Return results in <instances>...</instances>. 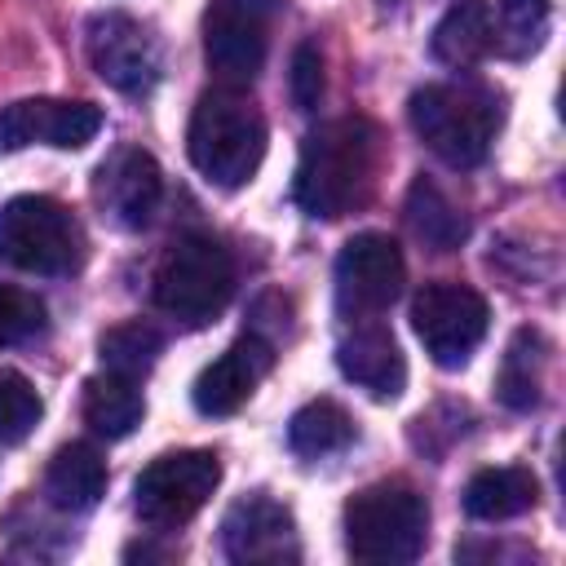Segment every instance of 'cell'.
<instances>
[{
	"mask_svg": "<svg viewBox=\"0 0 566 566\" xmlns=\"http://www.w3.org/2000/svg\"><path fill=\"white\" fill-rule=\"evenodd\" d=\"M380 168V128L367 115H340L318 124L301 142L296 159V203L318 217L336 221L367 203Z\"/></svg>",
	"mask_w": 566,
	"mask_h": 566,
	"instance_id": "cell-1",
	"label": "cell"
},
{
	"mask_svg": "<svg viewBox=\"0 0 566 566\" xmlns=\"http://www.w3.org/2000/svg\"><path fill=\"white\" fill-rule=\"evenodd\" d=\"M186 150L190 164L221 190H239L256 177L261 159H265V115L226 88H208L195 102L190 128H186Z\"/></svg>",
	"mask_w": 566,
	"mask_h": 566,
	"instance_id": "cell-2",
	"label": "cell"
},
{
	"mask_svg": "<svg viewBox=\"0 0 566 566\" xmlns=\"http://www.w3.org/2000/svg\"><path fill=\"white\" fill-rule=\"evenodd\" d=\"M407 115L416 137L451 168L482 164L500 128V102L478 84H424L411 93Z\"/></svg>",
	"mask_w": 566,
	"mask_h": 566,
	"instance_id": "cell-3",
	"label": "cell"
},
{
	"mask_svg": "<svg viewBox=\"0 0 566 566\" xmlns=\"http://www.w3.org/2000/svg\"><path fill=\"white\" fill-rule=\"evenodd\" d=\"M429 535L424 495L407 482H376L349 495L345 504V548L354 562L367 566H398L416 562Z\"/></svg>",
	"mask_w": 566,
	"mask_h": 566,
	"instance_id": "cell-4",
	"label": "cell"
},
{
	"mask_svg": "<svg viewBox=\"0 0 566 566\" xmlns=\"http://www.w3.org/2000/svg\"><path fill=\"white\" fill-rule=\"evenodd\" d=\"M234 292V261L212 234L177 239L155 270V305L186 327L212 323Z\"/></svg>",
	"mask_w": 566,
	"mask_h": 566,
	"instance_id": "cell-5",
	"label": "cell"
},
{
	"mask_svg": "<svg viewBox=\"0 0 566 566\" xmlns=\"http://www.w3.org/2000/svg\"><path fill=\"white\" fill-rule=\"evenodd\" d=\"M0 256L27 274H71L84 256V234L57 199L18 195L0 208Z\"/></svg>",
	"mask_w": 566,
	"mask_h": 566,
	"instance_id": "cell-6",
	"label": "cell"
},
{
	"mask_svg": "<svg viewBox=\"0 0 566 566\" xmlns=\"http://www.w3.org/2000/svg\"><path fill=\"white\" fill-rule=\"evenodd\" d=\"M217 482H221L217 451H172V455H159L133 482L137 517L146 526H155V531H177V526H186L208 504Z\"/></svg>",
	"mask_w": 566,
	"mask_h": 566,
	"instance_id": "cell-7",
	"label": "cell"
},
{
	"mask_svg": "<svg viewBox=\"0 0 566 566\" xmlns=\"http://www.w3.org/2000/svg\"><path fill=\"white\" fill-rule=\"evenodd\" d=\"M274 0H212L203 13V57L208 71L239 88L252 84L270 53Z\"/></svg>",
	"mask_w": 566,
	"mask_h": 566,
	"instance_id": "cell-8",
	"label": "cell"
},
{
	"mask_svg": "<svg viewBox=\"0 0 566 566\" xmlns=\"http://www.w3.org/2000/svg\"><path fill=\"white\" fill-rule=\"evenodd\" d=\"M491 323L486 301L464 283H429L411 301V327L438 367H464Z\"/></svg>",
	"mask_w": 566,
	"mask_h": 566,
	"instance_id": "cell-9",
	"label": "cell"
},
{
	"mask_svg": "<svg viewBox=\"0 0 566 566\" xmlns=\"http://www.w3.org/2000/svg\"><path fill=\"white\" fill-rule=\"evenodd\" d=\"M407 283V261H402V248L389 239V234H354L340 256H336V305L340 314H380L398 301Z\"/></svg>",
	"mask_w": 566,
	"mask_h": 566,
	"instance_id": "cell-10",
	"label": "cell"
},
{
	"mask_svg": "<svg viewBox=\"0 0 566 566\" xmlns=\"http://www.w3.org/2000/svg\"><path fill=\"white\" fill-rule=\"evenodd\" d=\"M84 49H88L93 71L111 88H119L128 97H142V93H150L159 84V44L128 13H97V18H88Z\"/></svg>",
	"mask_w": 566,
	"mask_h": 566,
	"instance_id": "cell-11",
	"label": "cell"
},
{
	"mask_svg": "<svg viewBox=\"0 0 566 566\" xmlns=\"http://www.w3.org/2000/svg\"><path fill=\"white\" fill-rule=\"evenodd\" d=\"M221 553L239 566H279V562H296L301 544H296V522L292 513L270 500V495H248L234 500L221 517Z\"/></svg>",
	"mask_w": 566,
	"mask_h": 566,
	"instance_id": "cell-12",
	"label": "cell"
},
{
	"mask_svg": "<svg viewBox=\"0 0 566 566\" xmlns=\"http://www.w3.org/2000/svg\"><path fill=\"white\" fill-rule=\"evenodd\" d=\"M102 111L93 102H57V97H22L0 111V150L22 146H57L80 150L97 137Z\"/></svg>",
	"mask_w": 566,
	"mask_h": 566,
	"instance_id": "cell-13",
	"label": "cell"
},
{
	"mask_svg": "<svg viewBox=\"0 0 566 566\" xmlns=\"http://www.w3.org/2000/svg\"><path fill=\"white\" fill-rule=\"evenodd\" d=\"M270 363H274V349L261 336H239L226 354H217L195 376V389H190L195 407L203 416H234L252 398V389L265 380Z\"/></svg>",
	"mask_w": 566,
	"mask_h": 566,
	"instance_id": "cell-14",
	"label": "cell"
},
{
	"mask_svg": "<svg viewBox=\"0 0 566 566\" xmlns=\"http://www.w3.org/2000/svg\"><path fill=\"white\" fill-rule=\"evenodd\" d=\"M97 195H102V203L111 208V217H115L119 226H128V230H142V226L155 217V208H159V195H164V177H159V164H155L146 150L128 146V150H119L111 164H102V181H97Z\"/></svg>",
	"mask_w": 566,
	"mask_h": 566,
	"instance_id": "cell-15",
	"label": "cell"
},
{
	"mask_svg": "<svg viewBox=\"0 0 566 566\" xmlns=\"http://www.w3.org/2000/svg\"><path fill=\"white\" fill-rule=\"evenodd\" d=\"M336 363L371 398H398L407 385L402 349H398L394 332H385V327H358L354 336H345L336 345Z\"/></svg>",
	"mask_w": 566,
	"mask_h": 566,
	"instance_id": "cell-16",
	"label": "cell"
},
{
	"mask_svg": "<svg viewBox=\"0 0 566 566\" xmlns=\"http://www.w3.org/2000/svg\"><path fill=\"white\" fill-rule=\"evenodd\" d=\"M106 491V460L93 442H66L44 469V495L62 513H84Z\"/></svg>",
	"mask_w": 566,
	"mask_h": 566,
	"instance_id": "cell-17",
	"label": "cell"
},
{
	"mask_svg": "<svg viewBox=\"0 0 566 566\" xmlns=\"http://www.w3.org/2000/svg\"><path fill=\"white\" fill-rule=\"evenodd\" d=\"M433 57L442 66L469 71L495 49V27H491V4L486 0H455L442 22L433 27Z\"/></svg>",
	"mask_w": 566,
	"mask_h": 566,
	"instance_id": "cell-18",
	"label": "cell"
},
{
	"mask_svg": "<svg viewBox=\"0 0 566 566\" xmlns=\"http://www.w3.org/2000/svg\"><path fill=\"white\" fill-rule=\"evenodd\" d=\"M535 500H539V482L522 464L482 469L464 486V513L478 522H509V517L535 509Z\"/></svg>",
	"mask_w": 566,
	"mask_h": 566,
	"instance_id": "cell-19",
	"label": "cell"
},
{
	"mask_svg": "<svg viewBox=\"0 0 566 566\" xmlns=\"http://www.w3.org/2000/svg\"><path fill=\"white\" fill-rule=\"evenodd\" d=\"M146 416V402H142V389L133 376H119V371H102L84 385V420L93 433L102 438H128Z\"/></svg>",
	"mask_w": 566,
	"mask_h": 566,
	"instance_id": "cell-20",
	"label": "cell"
},
{
	"mask_svg": "<svg viewBox=\"0 0 566 566\" xmlns=\"http://www.w3.org/2000/svg\"><path fill=\"white\" fill-rule=\"evenodd\" d=\"M544 358H548V345L535 327H522L509 349H504V363H500V376H495V394L504 407L513 411H531L539 402V389H544Z\"/></svg>",
	"mask_w": 566,
	"mask_h": 566,
	"instance_id": "cell-21",
	"label": "cell"
},
{
	"mask_svg": "<svg viewBox=\"0 0 566 566\" xmlns=\"http://www.w3.org/2000/svg\"><path fill=\"white\" fill-rule=\"evenodd\" d=\"M349 442H354V416L332 398H314L287 420V447L296 455H332Z\"/></svg>",
	"mask_w": 566,
	"mask_h": 566,
	"instance_id": "cell-22",
	"label": "cell"
},
{
	"mask_svg": "<svg viewBox=\"0 0 566 566\" xmlns=\"http://www.w3.org/2000/svg\"><path fill=\"white\" fill-rule=\"evenodd\" d=\"M407 221H411L416 239L429 243L433 252H451V248H460V239L469 234V226H464V217L451 208V199H447L433 181H424V177L407 190Z\"/></svg>",
	"mask_w": 566,
	"mask_h": 566,
	"instance_id": "cell-23",
	"label": "cell"
},
{
	"mask_svg": "<svg viewBox=\"0 0 566 566\" xmlns=\"http://www.w3.org/2000/svg\"><path fill=\"white\" fill-rule=\"evenodd\" d=\"M548 0H500V9H491L495 49L504 57H531L548 35Z\"/></svg>",
	"mask_w": 566,
	"mask_h": 566,
	"instance_id": "cell-24",
	"label": "cell"
},
{
	"mask_svg": "<svg viewBox=\"0 0 566 566\" xmlns=\"http://www.w3.org/2000/svg\"><path fill=\"white\" fill-rule=\"evenodd\" d=\"M159 349H164V340L146 323H119V327L102 332V340H97L102 367L106 371H119V376H133V380H142L155 367Z\"/></svg>",
	"mask_w": 566,
	"mask_h": 566,
	"instance_id": "cell-25",
	"label": "cell"
},
{
	"mask_svg": "<svg viewBox=\"0 0 566 566\" xmlns=\"http://www.w3.org/2000/svg\"><path fill=\"white\" fill-rule=\"evenodd\" d=\"M44 416L35 385L22 371H0V442H22Z\"/></svg>",
	"mask_w": 566,
	"mask_h": 566,
	"instance_id": "cell-26",
	"label": "cell"
},
{
	"mask_svg": "<svg viewBox=\"0 0 566 566\" xmlns=\"http://www.w3.org/2000/svg\"><path fill=\"white\" fill-rule=\"evenodd\" d=\"M44 332V301L27 287L0 283V345H22Z\"/></svg>",
	"mask_w": 566,
	"mask_h": 566,
	"instance_id": "cell-27",
	"label": "cell"
},
{
	"mask_svg": "<svg viewBox=\"0 0 566 566\" xmlns=\"http://www.w3.org/2000/svg\"><path fill=\"white\" fill-rule=\"evenodd\" d=\"M287 88H292L296 111H314L323 102V53H318V44H296Z\"/></svg>",
	"mask_w": 566,
	"mask_h": 566,
	"instance_id": "cell-28",
	"label": "cell"
}]
</instances>
